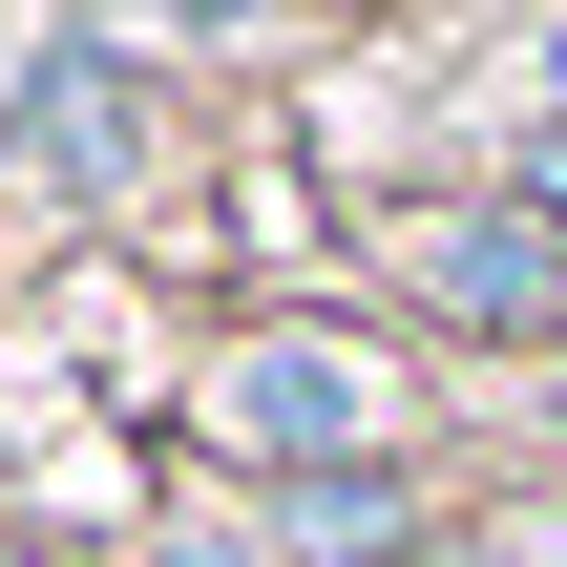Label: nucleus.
Listing matches in <instances>:
<instances>
[{
    "label": "nucleus",
    "mask_w": 567,
    "mask_h": 567,
    "mask_svg": "<svg viewBox=\"0 0 567 567\" xmlns=\"http://www.w3.org/2000/svg\"><path fill=\"white\" fill-rule=\"evenodd\" d=\"M379 421H400V379L358 358V337H231L210 358V442L231 463H295V484H337V463H379Z\"/></svg>",
    "instance_id": "nucleus-1"
},
{
    "label": "nucleus",
    "mask_w": 567,
    "mask_h": 567,
    "mask_svg": "<svg viewBox=\"0 0 567 567\" xmlns=\"http://www.w3.org/2000/svg\"><path fill=\"white\" fill-rule=\"evenodd\" d=\"M400 295L463 316V337H547L567 358V231L547 210H421V231H400Z\"/></svg>",
    "instance_id": "nucleus-2"
},
{
    "label": "nucleus",
    "mask_w": 567,
    "mask_h": 567,
    "mask_svg": "<svg viewBox=\"0 0 567 567\" xmlns=\"http://www.w3.org/2000/svg\"><path fill=\"white\" fill-rule=\"evenodd\" d=\"M0 126H42V168H63V189H147V105H126L84 42H42V63L0 84Z\"/></svg>",
    "instance_id": "nucleus-3"
},
{
    "label": "nucleus",
    "mask_w": 567,
    "mask_h": 567,
    "mask_svg": "<svg viewBox=\"0 0 567 567\" xmlns=\"http://www.w3.org/2000/svg\"><path fill=\"white\" fill-rule=\"evenodd\" d=\"M400 526H421V505H400L379 463H337V484H295V505H274V547H295V567H379Z\"/></svg>",
    "instance_id": "nucleus-4"
},
{
    "label": "nucleus",
    "mask_w": 567,
    "mask_h": 567,
    "mask_svg": "<svg viewBox=\"0 0 567 567\" xmlns=\"http://www.w3.org/2000/svg\"><path fill=\"white\" fill-rule=\"evenodd\" d=\"M84 21H147V42H252V0H84Z\"/></svg>",
    "instance_id": "nucleus-5"
},
{
    "label": "nucleus",
    "mask_w": 567,
    "mask_h": 567,
    "mask_svg": "<svg viewBox=\"0 0 567 567\" xmlns=\"http://www.w3.org/2000/svg\"><path fill=\"white\" fill-rule=\"evenodd\" d=\"M147 567H295V547H252V526H168Z\"/></svg>",
    "instance_id": "nucleus-6"
},
{
    "label": "nucleus",
    "mask_w": 567,
    "mask_h": 567,
    "mask_svg": "<svg viewBox=\"0 0 567 567\" xmlns=\"http://www.w3.org/2000/svg\"><path fill=\"white\" fill-rule=\"evenodd\" d=\"M526 210H547V231H567V105H547V126H526Z\"/></svg>",
    "instance_id": "nucleus-7"
},
{
    "label": "nucleus",
    "mask_w": 567,
    "mask_h": 567,
    "mask_svg": "<svg viewBox=\"0 0 567 567\" xmlns=\"http://www.w3.org/2000/svg\"><path fill=\"white\" fill-rule=\"evenodd\" d=\"M547 442H567V358H547Z\"/></svg>",
    "instance_id": "nucleus-8"
}]
</instances>
